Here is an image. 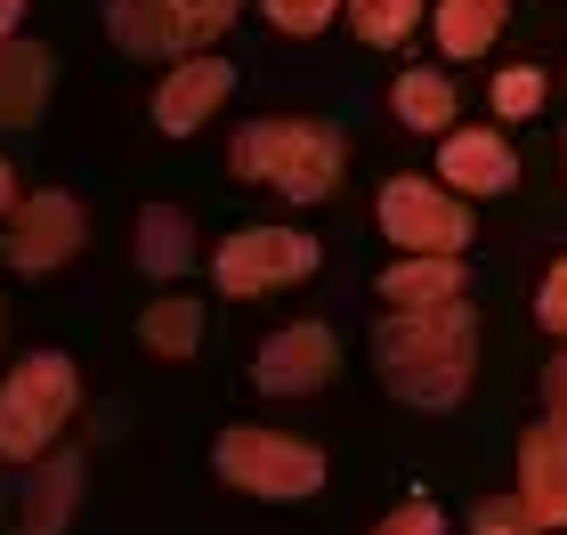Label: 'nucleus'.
<instances>
[{"mask_svg": "<svg viewBox=\"0 0 567 535\" xmlns=\"http://www.w3.org/2000/svg\"><path fill=\"white\" fill-rule=\"evenodd\" d=\"M373 366L390 398L422 405V414H454L478 373V309L446 300V309H390L373 333Z\"/></svg>", "mask_w": 567, "mask_h": 535, "instance_id": "1", "label": "nucleus"}, {"mask_svg": "<svg viewBox=\"0 0 567 535\" xmlns=\"http://www.w3.org/2000/svg\"><path fill=\"white\" fill-rule=\"evenodd\" d=\"M227 171L251 178V187H276L284 203H324L349 171V138L332 122L308 114H276V122H244L227 138Z\"/></svg>", "mask_w": 567, "mask_h": 535, "instance_id": "2", "label": "nucleus"}, {"mask_svg": "<svg viewBox=\"0 0 567 535\" xmlns=\"http://www.w3.org/2000/svg\"><path fill=\"white\" fill-rule=\"evenodd\" d=\"M73 405H82V373L58 349L17 357V373L0 381V463H41L73 422Z\"/></svg>", "mask_w": 567, "mask_h": 535, "instance_id": "3", "label": "nucleus"}, {"mask_svg": "<svg viewBox=\"0 0 567 535\" xmlns=\"http://www.w3.org/2000/svg\"><path fill=\"white\" fill-rule=\"evenodd\" d=\"M212 463H219L227 487H244V495H260V503H300V495H317V487H324V454L308 446V439L260 430V422L219 430Z\"/></svg>", "mask_w": 567, "mask_h": 535, "instance_id": "4", "label": "nucleus"}, {"mask_svg": "<svg viewBox=\"0 0 567 535\" xmlns=\"http://www.w3.org/2000/svg\"><path fill=\"white\" fill-rule=\"evenodd\" d=\"M244 0H106V33L131 58H203Z\"/></svg>", "mask_w": 567, "mask_h": 535, "instance_id": "5", "label": "nucleus"}, {"mask_svg": "<svg viewBox=\"0 0 567 535\" xmlns=\"http://www.w3.org/2000/svg\"><path fill=\"white\" fill-rule=\"evenodd\" d=\"M212 276H219L227 300L308 285V276H317V236H308V227H236V236L212 251Z\"/></svg>", "mask_w": 567, "mask_h": 535, "instance_id": "6", "label": "nucleus"}, {"mask_svg": "<svg viewBox=\"0 0 567 535\" xmlns=\"http://www.w3.org/2000/svg\"><path fill=\"white\" fill-rule=\"evenodd\" d=\"M381 236L398 251H430V260H454L471 244V212H462L454 187H430V178H390L381 187Z\"/></svg>", "mask_w": 567, "mask_h": 535, "instance_id": "7", "label": "nucleus"}, {"mask_svg": "<svg viewBox=\"0 0 567 535\" xmlns=\"http://www.w3.org/2000/svg\"><path fill=\"white\" fill-rule=\"evenodd\" d=\"M82 244H90V212H82L73 195H58V187L24 195V203H17V219H9V236H0V251H9V268H17V276H49V268H65Z\"/></svg>", "mask_w": 567, "mask_h": 535, "instance_id": "8", "label": "nucleus"}, {"mask_svg": "<svg viewBox=\"0 0 567 535\" xmlns=\"http://www.w3.org/2000/svg\"><path fill=\"white\" fill-rule=\"evenodd\" d=\"M332 366H341V341H332V325H284V333L260 341V357H251V381H260L268 398H317Z\"/></svg>", "mask_w": 567, "mask_h": 535, "instance_id": "9", "label": "nucleus"}, {"mask_svg": "<svg viewBox=\"0 0 567 535\" xmlns=\"http://www.w3.org/2000/svg\"><path fill=\"white\" fill-rule=\"evenodd\" d=\"M519 503H527V519L535 527H567V422H527V439H519Z\"/></svg>", "mask_w": 567, "mask_h": 535, "instance_id": "10", "label": "nucleus"}, {"mask_svg": "<svg viewBox=\"0 0 567 535\" xmlns=\"http://www.w3.org/2000/svg\"><path fill=\"white\" fill-rule=\"evenodd\" d=\"M227 90H236V65L227 58H212V49H203V58H178L171 82L154 90V122H163L171 138H187V131H203V122L219 114Z\"/></svg>", "mask_w": 567, "mask_h": 535, "instance_id": "11", "label": "nucleus"}, {"mask_svg": "<svg viewBox=\"0 0 567 535\" xmlns=\"http://www.w3.org/2000/svg\"><path fill=\"white\" fill-rule=\"evenodd\" d=\"M437 178H446L454 195H503V187H519V155H511L503 131H446Z\"/></svg>", "mask_w": 567, "mask_h": 535, "instance_id": "12", "label": "nucleus"}, {"mask_svg": "<svg viewBox=\"0 0 567 535\" xmlns=\"http://www.w3.org/2000/svg\"><path fill=\"white\" fill-rule=\"evenodd\" d=\"M82 487H90V463H82V454H41V463L24 471L17 535H65V519L82 512Z\"/></svg>", "mask_w": 567, "mask_h": 535, "instance_id": "13", "label": "nucleus"}, {"mask_svg": "<svg viewBox=\"0 0 567 535\" xmlns=\"http://www.w3.org/2000/svg\"><path fill=\"white\" fill-rule=\"evenodd\" d=\"M49 49L41 41H9L0 49V131H24V122H41L49 106Z\"/></svg>", "mask_w": 567, "mask_h": 535, "instance_id": "14", "label": "nucleus"}, {"mask_svg": "<svg viewBox=\"0 0 567 535\" xmlns=\"http://www.w3.org/2000/svg\"><path fill=\"white\" fill-rule=\"evenodd\" d=\"M390 114L405 122V131L446 138V131H454V82H446L437 65H405L398 82H390Z\"/></svg>", "mask_w": 567, "mask_h": 535, "instance_id": "15", "label": "nucleus"}, {"mask_svg": "<svg viewBox=\"0 0 567 535\" xmlns=\"http://www.w3.org/2000/svg\"><path fill=\"white\" fill-rule=\"evenodd\" d=\"M381 300H390V309H446V300H462V260L405 251V260L381 276Z\"/></svg>", "mask_w": 567, "mask_h": 535, "instance_id": "16", "label": "nucleus"}, {"mask_svg": "<svg viewBox=\"0 0 567 535\" xmlns=\"http://www.w3.org/2000/svg\"><path fill=\"white\" fill-rule=\"evenodd\" d=\"M503 17H511V0H430V33H437L446 58H486Z\"/></svg>", "mask_w": 567, "mask_h": 535, "instance_id": "17", "label": "nucleus"}, {"mask_svg": "<svg viewBox=\"0 0 567 535\" xmlns=\"http://www.w3.org/2000/svg\"><path fill=\"white\" fill-rule=\"evenodd\" d=\"M195 260V219L178 203H146L138 212V268L146 276H187Z\"/></svg>", "mask_w": 567, "mask_h": 535, "instance_id": "18", "label": "nucleus"}, {"mask_svg": "<svg viewBox=\"0 0 567 535\" xmlns=\"http://www.w3.org/2000/svg\"><path fill=\"white\" fill-rule=\"evenodd\" d=\"M138 341L154 349V357H195V341H203V309L195 300H154V309L138 317Z\"/></svg>", "mask_w": 567, "mask_h": 535, "instance_id": "19", "label": "nucleus"}, {"mask_svg": "<svg viewBox=\"0 0 567 535\" xmlns=\"http://www.w3.org/2000/svg\"><path fill=\"white\" fill-rule=\"evenodd\" d=\"M422 9H430V0H349V24H357V41L398 49V41L422 24Z\"/></svg>", "mask_w": 567, "mask_h": 535, "instance_id": "20", "label": "nucleus"}, {"mask_svg": "<svg viewBox=\"0 0 567 535\" xmlns=\"http://www.w3.org/2000/svg\"><path fill=\"white\" fill-rule=\"evenodd\" d=\"M535 106H544V73H535V65H503L495 73V114L503 122H527Z\"/></svg>", "mask_w": 567, "mask_h": 535, "instance_id": "21", "label": "nucleus"}, {"mask_svg": "<svg viewBox=\"0 0 567 535\" xmlns=\"http://www.w3.org/2000/svg\"><path fill=\"white\" fill-rule=\"evenodd\" d=\"M260 9H268V24H276V33L308 41V33H324V24L341 17V0H260Z\"/></svg>", "mask_w": 567, "mask_h": 535, "instance_id": "22", "label": "nucleus"}, {"mask_svg": "<svg viewBox=\"0 0 567 535\" xmlns=\"http://www.w3.org/2000/svg\"><path fill=\"white\" fill-rule=\"evenodd\" d=\"M471 535H544V527L527 519L519 495H495V503H478V512H471Z\"/></svg>", "mask_w": 567, "mask_h": 535, "instance_id": "23", "label": "nucleus"}, {"mask_svg": "<svg viewBox=\"0 0 567 535\" xmlns=\"http://www.w3.org/2000/svg\"><path fill=\"white\" fill-rule=\"evenodd\" d=\"M373 535H446V512H437L430 495H405V503H398V512L381 519Z\"/></svg>", "mask_w": 567, "mask_h": 535, "instance_id": "24", "label": "nucleus"}, {"mask_svg": "<svg viewBox=\"0 0 567 535\" xmlns=\"http://www.w3.org/2000/svg\"><path fill=\"white\" fill-rule=\"evenodd\" d=\"M535 325H544L551 341H567V260H551V276L535 285Z\"/></svg>", "mask_w": 567, "mask_h": 535, "instance_id": "25", "label": "nucleus"}, {"mask_svg": "<svg viewBox=\"0 0 567 535\" xmlns=\"http://www.w3.org/2000/svg\"><path fill=\"white\" fill-rule=\"evenodd\" d=\"M544 405H551V422H567V349L551 357V373H544Z\"/></svg>", "mask_w": 567, "mask_h": 535, "instance_id": "26", "label": "nucleus"}, {"mask_svg": "<svg viewBox=\"0 0 567 535\" xmlns=\"http://www.w3.org/2000/svg\"><path fill=\"white\" fill-rule=\"evenodd\" d=\"M0 219H17V171H9V155H0Z\"/></svg>", "mask_w": 567, "mask_h": 535, "instance_id": "27", "label": "nucleus"}, {"mask_svg": "<svg viewBox=\"0 0 567 535\" xmlns=\"http://www.w3.org/2000/svg\"><path fill=\"white\" fill-rule=\"evenodd\" d=\"M17 17H24V0H0V49L17 41Z\"/></svg>", "mask_w": 567, "mask_h": 535, "instance_id": "28", "label": "nucleus"}, {"mask_svg": "<svg viewBox=\"0 0 567 535\" xmlns=\"http://www.w3.org/2000/svg\"><path fill=\"white\" fill-rule=\"evenodd\" d=\"M559 146H567V138H559Z\"/></svg>", "mask_w": 567, "mask_h": 535, "instance_id": "29", "label": "nucleus"}]
</instances>
